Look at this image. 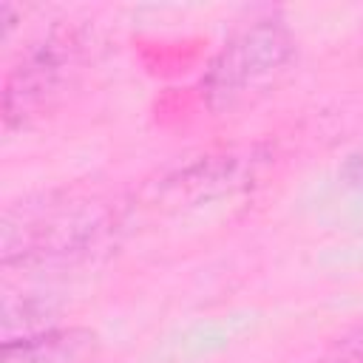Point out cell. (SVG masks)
Here are the masks:
<instances>
[{
	"mask_svg": "<svg viewBox=\"0 0 363 363\" xmlns=\"http://www.w3.org/2000/svg\"><path fill=\"white\" fill-rule=\"evenodd\" d=\"M292 57V37L278 20H255L210 62L204 94L213 108H230L264 88Z\"/></svg>",
	"mask_w": 363,
	"mask_h": 363,
	"instance_id": "cell-1",
	"label": "cell"
},
{
	"mask_svg": "<svg viewBox=\"0 0 363 363\" xmlns=\"http://www.w3.org/2000/svg\"><path fill=\"white\" fill-rule=\"evenodd\" d=\"M77 43L71 34H48L43 43L28 48V54L20 60L17 68H11L3 91V119L9 128L26 125L60 94L68 68L74 62Z\"/></svg>",
	"mask_w": 363,
	"mask_h": 363,
	"instance_id": "cell-2",
	"label": "cell"
},
{
	"mask_svg": "<svg viewBox=\"0 0 363 363\" xmlns=\"http://www.w3.org/2000/svg\"><path fill=\"white\" fill-rule=\"evenodd\" d=\"M99 337L91 329H48L6 337L0 363H94Z\"/></svg>",
	"mask_w": 363,
	"mask_h": 363,
	"instance_id": "cell-3",
	"label": "cell"
},
{
	"mask_svg": "<svg viewBox=\"0 0 363 363\" xmlns=\"http://www.w3.org/2000/svg\"><path fill=\"white\" fill-rule=\"evenodd\" d=\"M318 363H363V323L343 335Z\"/></svg>",
	"mask_w": 363,
	"mask_h": 363,
	"instance_id": "cell-4",
	"label": "cell"
},
{
	"mask_svg": "<svg viewBox=\"0 0 363 363\" xmlns=\"http://www.w3.org/2000/svg\"><path fill=\"white\" fill-rule=\"evenodd\" d=\"M346 179H349V184L363 187V150L349 159V164H346Z\"/></svg>",
	"mask_w": 363,
	"mask_h": 363,
	"instance_id": "cell-5",
	"label": "cell"
}]
</instances>
